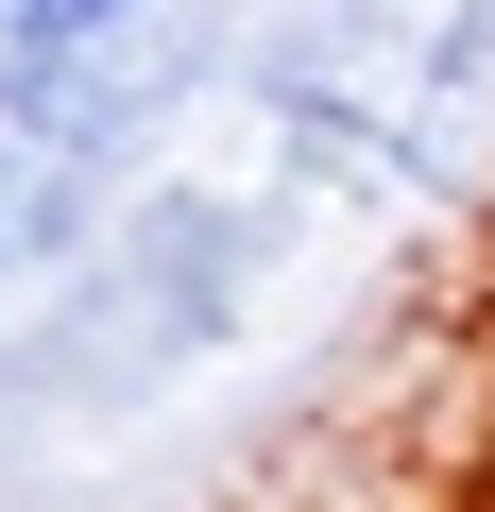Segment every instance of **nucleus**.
<instances>
[{"label":"nucleus","mask_w":495,"mask_h":512,"mask_svg":"<svg viewBox=\"0 0 495 512\" xmlns=\"http://www.w3.org/2000/svg\"><path fill=\"white\" fill-rule=\"evenodd\" d=\"M239 291H257V205L239 188H137L120 222H103V256L52 291V325H35V393H154V376H188L222 325H239Z\"/></svg>","instance_id":"obj_1"},{"label":"nucleus","mask_w":495,"mask_h":512,"mask_svg":"<svg viewBox=\"0 0 495 512\" xmlns=\"http://www.w3.org/2000/svg\"><path fill=\"white\" fill-rule=\"evenodd\" d=\"M188 18H137V35H69V52H0V120H35L69 171H103V188H137L154 171V137H171V103H188Z\"/></svg>","instance_id":"obj_2"},{"label":"nucleus","mask_w":495,"mask_h":512,"mask_svg":"<svg viewBox=\"0 0 495 512\" xmlns=\"http://www.w3.org/2000/svg\"><path fill=\"white\" fill-rule=\"evenodd\" d=\"M103 222H120L103 171H69L35 120H0V308H18V291H69L86 256H103Z\"/></svg>","instance_id":"obj_3"},{"label":"nucleus","mask_w":495,"mask_h":512,"mask_svg":"<svg viewBox=\"0 0 495 512\" xmlns=\"http://www.w3.org/2000/svg\"><path fill=\"white\" fill-rule=\"evenodd\" d=\"M137 18H188V0H18V52H69V35H137Z\"/></svg>","instance_id":"obj_4"},{"label":"nucleus","mask_w":495,"mask_h":512,"mask_svg":"<svg viewBox=\"0 0 495 512\" xmlns=\"http://www.w3.org/2000/svg\"><path fill=\"white\" fill-rule=\"evenodd\" d=\"M0 52H18V0H0Z\"/></svg>","instance_id":"obj_5"}]
</instances>
